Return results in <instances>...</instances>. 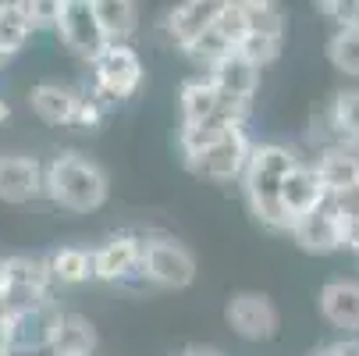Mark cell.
<instances>
[{
	"instance_id": "obj_18",
	"label": "cell",
	"mask_w": 359,
	"mask_h": 356,
	"mask_svg": "<svg viewBox=\"0 0 359 356\" xmlns=\"http://www.w3.org/2000/svg\"><path fill=\"white\" fill-rule=\"evenodd\" d=\"M207 75L214 79V86L221 89V93H228V96H235V100H249L252 104V96H256V89H260V68H252L238 50L231 58H224L221 65H214V68H207Z\"/></svg>"
},
{
	"instance_id": "obj_10",
	"label": "cell",
	"mask_w": 359,
	"mask_h": 356,
	"mask_svg": "<svg viewBox=\"0 0 359 356\" xmlns=\"http://www.w3.org/2000/svg\"><path fill=\"white\" fill-rule=\"evenodd\" d=\"M295 239L299 249L313 253V257H327V253H338L341 249V221H338V207H334V196L324 192V199L317 207L299 218L288 232Z\"/></svg>"
},
{
	"instance_id": "obj_30",
	"label": "cell",
	"mask_w": 359,
	"mask_h": 356,
	"mask_svg": "<svg viewBox=\"0 0 359 356\" xmlns=\"http://www.w3.org/2000/svg\"><path fill=\"white\" fill-rule=\"evenodd\" d=\"M334 207H338V221L341 225H359V185L334 192Z\"/></svg>"
},
{
	"instance_id": "obj_29",
	"label": "cell",
	"mask_w": 359,
	"mask_h": 356,
	"mask_svg": "<svg viewBox=\"0 0 359 356\" xmlns=\"http://www.w3.org/2000/svg\"><path fill=\"white\" fill-rule=\"evenodd\" d=\"M320 11L338 25V29H359V0H327Z\"/></svg>"
},
{
	"instance_id": "obj_23",
	"label": "cell",
	"mask_w": 359,
	"mask_h": 356,
	"mask_svg": "<svg viewBox=\"0 0 359 356\" xmlns=\"http://www.w3.org/2000/svg\"><path fill=\"white\" fill-rule=\"evenodd\" d=\"M32 36V25L22 11V4H0V58H11Z\"/></svg>"
},
{
	"instance_id": "obj_33",
	"label": "cell",
	"mask_w": 359,
	"mask_h": 356,
	"mask_svg": "<svg viewBox=\"0 0 359 356\" xmlns=\"http://www.w3.org/2000/svg\"><path fill=\"white\" fill-rule=\"evenodd\" d=\"M8 118H11V107H8V100H4V96H0V125H4Z\"/></svg>"
},
{
	"instance_id": "obj_16",
	"label": "cell",
	"mask_w": 359,
	"mask_h": 356,
	"mask_svg": "<svg viewBox=\"0 0 359 356\" xmlns=\"http://www.w3.org/2000/svg\"><path fill=\"white\" fill-rule=\"evenodd\" d=\"M217 107H221V89L214 86V79L203 72V75H192L182 82L178 89V111H182V128L189 125H203L217 118Z\"/></svg>"
},
{
	"instance_id": "obj_7",
	"label": "cell",
	"mask_w": 359,
	"mask_h": 356,
	"mask_svg": "<svg viewBox=\"0 0 359 356\" xmlns=\"http://www.w3.org/2000/svg\"><path fill=\"white\" fill-rule=\"evenodd\" d=\"M252 146L256 143H252L249 128H238V132L224 136L221 143H214L210 150H203V154L189 157L185 168L196 178H203V182H217V185L242 182L245 178V168H249V157H252Z\"/></svg>"
},
{
	"instance_id": "obj_12",
	"label": "cell",
	"mask_w": 359,
	"mask_h": 356,
	"mask_svg": "<svg viewBox=\"0 0 359 356\" xmlns=\"http://www.w3.org/2000/svg\"><path fill=\"white\" fill-rule=\"evenodd\" d=\"M317 307L331 328L355 338L359 335V278H331L317 296Z\"/></svg>"
},
{
	"instance_id": "obj_31",
	"label": "cell",
	"mask_w": 359,
	"mask_h": 356,
	"mask_svg": "<svg viewBox=\"0 0 359 356\" xmlns=\"http://www.w3.org/2000/svg\"><path fill=\"white\" fill-rule=\"evenodd\" d=\"M338 352H341V356H359V335H355V338H341V342H338Z\"/></svg>"
},
{
	"instance_id": "obj_11",
	"label": "cell",
	"mask_w": 359,
	"mask_h": 356,
	"mask_svg": "<svg viewBox=\"0 0 359 356\" xmlns=\"http://www.w3.org/2000/svg\"><path fill=\"white\" fill-rule=\"evenodd\" d=\"M221 8H224V0H185V4H178V8H171L168 15H164V29H168V39L182 50H185L207 32V29H214V22H217V15H221Z\"/></svg>"
},
{
	"instance_id": "obj_2",
	"label": "cell",
	"mask_w": 359,
	"mask_h": 356,
	"mask_svg": "<svg viewBox=\"0 0 359 356\" xmlns=\"http://www.w3.org/2000/svg\"><path fill=\"white\" fill-rule=\"evenodd\" d=\"M43 196H50L61 211L93 214L107 203V175L82 154H61L46 164Z\"/></svg>"
},
{
	"instance_id": "obj_21",
	"label": "cell",
	"mask_w": 359,
	"mask_h": 356,
	"mask_svg": "<svg viewBox=\"0 0 359 356\" xmlns=\"http://www.w3.org/2000/svg\"><path fill=\"white\" fill-rule=\"evenodd\" d=\"M96 352V328L89 317L82 314H68L61 317L57 338L50 345V356H93Z\"/></svg>"
},
{
	"instance_id": "obj_14",
	"label": "cell",
	"mask_w": 359,
	"mask_h": 356,
	"mask_svg": "<svg viewBox=\"0 0 359 356\" xmlns=\"http://www.w3.org/2000/svg\"><path fill=\"white\" fill-rule=\"evenodd\" d=\"M324 199V185H320V175L313 168V161H299L285 185H281V203H285V214H288V225H295L299 218H306L317 203ZM292 232V228H288Z\"/></svg>"
},
{
	"instance_id": "obj_3",
	"label": "cell",
	"mask_w": 359,
	"mask_h": 356,
	"mask_svg": "<svg viewBox=\"0 0 359 356\" xmlns=\"http://www.w3.org/2000/svg\"><path fill=\"white\" fill-rule=\"evenodd\" d=\"M93 86L89 93L104 104L107 111L132 100L146 79V68H142V58L135 54L132 43H111L104 54H100L93 65Z\"/></svg>"
},
{
	"instance_id": "obj_5",
	"label": "cell",
	"mask_w": 359,
	"mask_h": 356,
	"mask_svg": "<svg viewBox=\"0 0 359 356\" xmlns=\"http://www.w3.org/2000/svg\"><path fill=\"white\" fill-rule=\"evenodd\" d=\"M54 32L61 36V43L72 50V54L82 58L86 65H93L111 46L104 29H100V18H96V0H61Z\"/></svg>"
},
{
	"instance_id": "obj_22",
	"label": "cell",
	"mask_w": 359,
	"mask_h": 356,
	"mask_svg": "<svg viewBox=\"0 0 359 356\" xmlns=\"http://www.w3.org/2000/svg\"><path fill=\"white\" fill-rule=\"evenodd\" d=\"M96 18L107 43H128L139 29V8L132 0H96Z\"/></svg>"
},
{
	"instance_id": "obj_28",
	"label": "cell",
	"mask_w": 359,
	"mask_h": 356,
	"mask_svg": "<svg viewBox=\"0 0 359 356\" xmlns=\"http://www.w3.org/2000/svg\"><path fill=\"white\" fill-rule=\"evenodd\" d=\"M107 118V107L100 104V100L89 93V89H79V111H75V121L72 128H82V132H93L100 128V121Z\"/></svg>"
},
{
	"instance_id": "obj_19",
	"label": "cell",
	"mask_w": 359,
	"mask_h": 356,
	"mask_svg": "<svg viewBox=\"0 0 359 356\" xmlns=\"http://www.w3.org/2000/svg\"><path fill=\"white\" fill-rule=\"evenodd\" d=\"M327 128H331V146H345L359 154V89H345L331 100Z\"/></svg>"
},
{
	"instance_id": "obj_32",
	"label": "cell",
	"mask_w": 359,
	"mask_h": 356,
	"mask_svg": "<svg viewBox=\"0 0 359 356\" xmlns=\"http://www.w3.org/2000/svg\"><path fill=\"white\" fill-rule=\"evenodd\" d=\"M313 356H341V352H338V342H334V345H320Z\"/></svg>"
},
{
	"instance_id": "obj_13",
	"label": "cell",
	"mask_w": 359,
	"mask_h": 356,
	"mask_svg": "<svg viewBox=\"0 0 359 356\" xmlns=\"http://www.w3.org/2000/svg\"><path fill=\"white\" fill-rule=\"evenodd\" d=\"M43 178L46 164H39L36 157L22 154L0 157V199L4 203H32L36 196H43Z\"/></svg>"
},
{
	"instance_id": "obj_6",
	"label": "cell",
	"mask_w": 359,
	"mask_h": 356,
	"mask_svg": "<svg viewBox=\"0 0 359 356\" xmlns=\"http://www.w3.org/2000/svg\"><path fill=\"white\" fill-rule=\"evenodd\" d=\"M61 303L57 299H43L36 307L15 310L8 314V349L15 356H29V352H50L61 328Z\"/></svg>"
},
{
	"instance_id": "obj_26",
	"label": "cell",
	"mask_w": 359,
	"mask_h": 356,
	"mask_svg": "<svg viewBox=\"0 0 359 356\" xmlns=\"http://www.w3.org/2000/svg\"><path fill=\"white\" fill-rule=\"evenodd\" d=\"M217 29H221V36L238 50L242 43H245V36H249V18H245V0H224V8H221V15H217Z\"/></svg>"
},
{
	"instance_id": "obj_8",
	"label": "cell",
	"mask_w": 359,
	"mask_h": 356,
	"mask_svg": "<svg viewBox=\"0 0 359 356\" xmlns=\"http://www.w3.org/2000/svg\"><path fill=\"white\" fill-rule=\"evenodd\" d=\"M224 321L231 328V335H238L242 342H271L281 331V314L274 307V299L267 292H235L224 307Z\"/></svg>"
},
{
	"instance_id": "obj_20",
	"label": "cell",
	"mask_w": 359,
	"mask_h": 356,
	"mask_svg": "<svg viewBox=\"0 0 359 356\" xmlns=\"http://www.w3.org/2000/svg\"><path fill=\"white\" fill-rule=\"evenodd\" d=\"M50 264V275L61 285H82V282H93L96 278V268H93V249L89 246H61L46 257Z\"/></svg>"
},
{
	"instance_id": "obj_4",
	"label": "cell",
	"mask_w": 359,
	"mask_h": 356,
	"mask_svg": "<svg viewBox=\"0 0 359 356\" xmlns=\"http://www.w3.org/2000/svg\"><path fill=\"white\" fill-rule=\"evenodd\" d=\"M139 282H149L157 289H185V285H192L196 282V257H192V249L182 246L178 239H168V235L146 239Z\"/></svg>"
},
{
	"instance_id": "obj_1",
	"label": "cell",
	"mask_w": 359,
	"mask_h": 356,
	"mask_svg": "<svg viewBox=\"0 0 359 356\" xmlns=\"http://www.w3.org/2000/svg\"><path fill=\"white\" fill-rule=\"evenodd\" d=\"M302 157L285 143H256L252 146V157H249V168L242 178V192L249 203V214L274 232L292 228L288 214H285V203H281V185Z\"/></svg>"
},
{
	"instance_id": "obj_25",
	"label": "cell",
	"mask_w": 359,
	"mask_h": 356,
	"mask_svg": "<svg viewBox=\"0 0 359 356\" xmlns=\"http://www.w3.org/2000/svg\"><path fill=\"white\" fill-rule=\"evenodd\" d=\"M245 18H249V36L285 39V11L271 0H245Z\"/></svg>"
},
{
	"instance_id": "obj_24",
	"label": "cell",
	"mask_w": 359,
	"mask_h": 356,
	"mask_svg": "<svg viewBox=\"0 0 359 356\" xmlns=\"http://www.w3.org/2000/svg\"><path fill=\"white\" fill-rule=\"evenodd\" d=\"M327 61L334 72L359 79V29H334L327 39Z\"/></svg>"
},
{
	"instance_id": "obj_27",
	"label": "cell",
	"mask_w": 359,
	"mask_h": 356,
	"mask_svg": "<svg viewBox=\"0 0 359 356\" xmlns=\"http://www.w3.org/2000/svg\"><path fill=\"white\" fill-rule=\"evenodd\" d=\"M281 43L285 39H267V36H245V43L238 46V54L252 65V68H267V65H274L278 61V54H281Z\"/></svg>"
},
{
	"instance_id": "obj_34",
	"label": "cell",
	"mask_w": 359,
	"mask_h": 356,
	"mask_svg": "<svg viewBox=\"0 0 359 356\" xmlns=\"http://www.w3.org/2000/svg\"><path fill=\"white\" fill-rule=\"evenodd\" d=\"M0 356H15V352H0Z\"/></svg>"
},
{
	"instance_id": "obj_15",
	"label": "cell",
	"mask_w": 359,
	"mask_h": 356,
	"mask_svg": "<svg viewBox=\"0 0 359 356\" xmlns=\"http://www.w3.org/2000/svg\"><path fill=\"white\" fill-rule=\"evenodd\" d=\"M29 107L43 125H72L79 111V89L61 82H36L29 93Z\"/></svg>"
},
{
	"instance_id": "obj_9",
	"label": "cell",
	"mask_w": 359,
	"mask_h": 356,
	"mask_svg": "<svg viewBox=\"0 0 359 356\" xmlns=\"http://www.w3.org/2000/svg\"><path fill=\"white\" fill-rule=\"evenodd\" d=\"M142 249H146V235H135V232H118V235L104 239V242L93 249L96 282H107V285L139 282Z\"/></svg>"
},
{
	"instance_id": "obj_17",
	"label": "cell",
	"mask_w": 359,
	"mask_h": 356,
	"mask_svg": "<svg viewBox=\"0 0 359 356\" xmlns=\"http://www.w3.org/2000/svg\"><path fill=\"white\" fill-rule=\"evenodd\" d=\"M313 168L320 175L324 192H331V196L359 185V154H352L345 146H324L320 157L313 161Z\"/></svg>"
}]
</instances>
